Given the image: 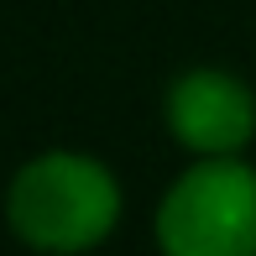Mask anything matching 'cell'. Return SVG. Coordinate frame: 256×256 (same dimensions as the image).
Returning a JSON list of instances; mask_svg holds the SVG:
<instances>
[{
	"label": "cell",
	"mask_w": 256,
	"mask_h": 256,
	"mask_svg": "<svg viewBox=\"0 0 256 256\" xmlns=\"http://www.w3.org/2000/svg\"><path fill=\"white\" fill-rule=\"evenodd\" d=\"M120 178L89 152H37L6 188V220L21 246L78 256L110 240L120 225Z\"/></svg>",
	"instance_id": "cell-1"
},
{
	"label": "cell",
	"mask_w": 256,
	"mask_h": 256,
	"mask_svg": "<svg viewBox=\"0 0 256 256\" xmlns=\"http://www.w3.org/2000/svg\"><path fill=\"white\" fill-rule=\"evenodd\" d=\"M152 236L168 256H256V168L199 157L162 194Z\"/></svg>",
	"instance_id": "cell-2"
},
{
	"label": "cell",
	"mask_w": 256,
	"mask_h": 256,
	"mask_svg": "<svg viewBox=\"0 0 256 256\" xmlns=\"http://www.w3.org/2000/svg\"><path fill=\"white\" fill-rule=\"evenodd\" d=\"M168 131L194 157H240L256 136V94L230 68H188L162 100Z\"/></svg>",
	"instance_id": "cell-3"
}]
</instances>
